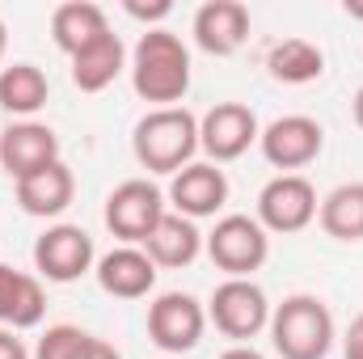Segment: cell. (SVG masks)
Masks as SVG:
<instances>
[{
	"label": "cell",
	"mask_w": 363,
	"mask_h": 359,
	"mask_svg": "<svg viewBox=\"0 0 363 359\" xmlns=\"http://www.w3.org/2000/svg\"><path fill=\"white\" fill-rule=\"evenodd\" d=\"M131 85L152 110L178 106L190 89V51L174 30H144L131 51Z\"/></svg>",
	"instance_id": "cell-1"
},
{
	"label": "cell",
	"mask_w": 363,
	"mask_h": 359,
	"mask_svg": "<svg viewBox=\"0 0 363 359\" xmlns=\"http://www.w3.org/2000/svg\"><path fill=\"white\" fill-rule=\"evenodd\" d=\"M131 153L148 174H182L199 153V118L186 106L148 110L131 131Z\"/></svg>",
	"instance_id": "cell-2"
},
{
	"label": "cell",
	"mask_w": 363,
	"mask_h": 359,
	"mask_svg": "<svg viewBox=\"0 0 363 359\" xmlns=\"http://www.w3.org/2000/svg\"><path fill=\"white\" fill-rule=\"evenodd\" d=\"M271 343L283 359H325L338 330H334V313L321 296L296 292L283 304L271 309Z\"/></svg>",
	"instance_id": "cell-3"
},
{
	"label": "cell",
	"mask_w": 363,
	"mask_h": 359,
	"mask_svg": "<svg viewBox=\"0 0 363 359\" xmlns=\"http://www.w3.org/2000/svg\"><path fill=\"white\" fill-rule=\"evenodd\" d=\"M203 250L228 279H250L271 258V233L258 224V216H220L203 237Z\"/></svg>",
	"instance_id": "cell-4"
},
{
	"label": "cell",
	"mask_w": 363,
	"mask_h": 359,
	"mask_svg": "<svg viewBox=\"0 0 363 359\" xmlns=\"http://www.w3.org/2000/svg\"><path fill=\"white\" fill-rule=\"evenodd\" d=\"M207 321L224 338L245 347L250 338H258L271 326V300L254 279H224L207 300Z\"/></svg>",
	"instance_id": "cell-5"
},
{
	"label": "cell",
	"mask_w": 363,
	"mask_h": 359,
	"mask_svg": "<svg viewBox=\"0 0 363 359\" xmlns=\"http://www.w3.org/2000/svg\"><path fill=\"white\" fill-rule=\"evenodd\" d=\"M165 194L148 178H127L118 182L106 199V228L123 241V245H144L152 237V228L165 216Z\"/></svg>",
	"instance_id": "cell-6"
},
{
	"label": "cell",
	"mask_w": 363,
	"mask_h": 359,
	"mask_svg": "<svg viewBox=\"0 0 363 359\" xmlns=\"http://www.w3.org/2000/svg\"><path fill=\"white\" fill-rule=\"evenodd\" d=\"M207 330V309L190 296V292H161L148 304V338L165 351V355L182 359L203 343Z\"/></svg>",
	"instance_id": "cell-7"
},
{
	"label": "cell",
	"mask_w": 363,
	"mask_h": 359,
	"mask_svg": "<svg viewBox=\"0 0 363 359\" xmlns=\"http://www.w3.org/2000/svg\"><path fill=\"white\" fill-rule=\"evenodd\" d=\"M317 207H321V199H317L313 182L304 174H279L258 194V224L267 233L291 237V233H304L317 220Z\"/></svg>",
	"instance_id": "cell-8"
},
{
	"label": "cell",
	"mask_w": 363,
	"mask_h": 359,
	"mask_svg": "<svg viewBox=\"0 0 363 359\" xmlns=\"http://www.w3.org/2000/svg\"><path fill=\"white\" fill-rule=\"evenodd\" d=\"M258 136H262L258 114L250 106H241V101H216L199 118V148L211 157V165H224V161L245 157L258 144Z\"/></svg>",
	"instance_id": "cell-9"
},
{
	"label": "cell",
	"mask_w": 363,
	"mask_h": 359,
	"mask_svg": "<svg viewBox=\"0 0 363 359\" xmlns=\"http://www.w3.org/2000/svg\"><path fill=\"white\" fill-rule=\"evenodd\" d=\"M93 267H97V250L81 224H51L34 241V270L47 283H77Z\"/></svg>",
	"instance_id": "cell-10"
},
{
	"label": "cell",
	"mask_w": 363,
	"mask_h": 359,
	"mask_svg": "<svg viewBox=\"0 0 363 359\" xmlns=\"http://www.w3.org/2000/svg\"><path fill=\"white\" fill-rule=\"evenodd\" d=\"M258 148H262V157L271 161L274 170L296 174V170H304V165H313L321 157L325 131L308 114H283V118H274L271 127H262Z\"/></svg>",
	"instance_id": "cell-11"
},
{
	"label": "cell",
	"mask_w": 363,
	"mask_h": 359,
	"mask_svg": "<svg viewBox=\"0 0 363 359\" xmlns=\"http://www.w3.org/2000/svg\"><path fill=\"white\" fill-rule=\"evenodd\" d=\"M55 161H64L60 157V136L47 123L26 118V123L4 127V136H0V170L13 182L30 178V174H38L47 165H55Z\"/></svg>",
	"instance_id": "cell-12"
},
{
	"label": "cell",
	"mask_w": 363,
	"mask_h": 359,
	"mask_svg": "<svg viewBox=\"0 0 363 359\" xmlns=\"http://www.w3.org/2000/svg\"><path fill=\"white\" fill-rule=\"evenodd\" d=\"M169 203H174L178 216L199 224V220L216 216L228 203V174L211 161H194V165H186L182 174L169 178Z\"/></svg>",
	"instance_id": "cell-13"
},
{
	"label": "cell",
	"mask_w": 363,
	"mask_h": 359,
	"mask_svg": "<svg viewBox=\"0 0 363 359\" xmlns=\"http://www.w3.org/2000/svg\"><path fill=\"white\" fill-rule=\"evenodd\" d=\"M93 275H97L101 292L114 300H144L157 287V263L144 254V245H118V250L101 254Z\"/></svg>",
	"instance_id": "cell-14"
},
{
	"label": "cell",
	"mask_w": 363,
	"mask_h": 359,
	"mask_svg": "<svg viewBox=\"0 0 363 359\" xmlns=\"http://www.w3.org/2000/svg\"><path fill=\"white\" fill-rule=\"evenodd\" d=\"M250 38V9L241 0H207L194 13V43L207 55H237Z\"/></svg>",
	"instance_id": "cell-15"
},
{
	"label": "cell",
	"mask_w": 363,
	"mask_h": 359,
	"mask_svg": "<svg viewBox=\"0 0 363 359\" xmlns=\"http://www.w3.org/2000/svg\"><path fill=\"white\" fill-rule=\"evenodd\" d=\"M13 186H17V207L26 216H38V220L64 216L72 207V199H77V178H72V170L64 161H55V165H47V170H38L30 178L13 182Z\"/></svg>",
	"instance_id": "cell-16"
},
{
	"label": "cell",
	"mask_w": 363,
	"mask_h": 359,
	"mask_svg": "<svg viewBox=\"0 0 363 359\" xmlns=\"http://www.w3.org/2000/svg\"><path fill=\"white\" fill-rule=\"evenodd\" d=\"M47 313V292L38 275L13 270L0 263V326L4 330H34Z\"/></svg>",
	"instance_id": "cell-17"
},
{
	"label": "cell",
	"mask_w": 363,
	"mask_h": 359,
	"mask_svg": "<svg viewBox=\"0 0 363 359\" xmlns=\"http://www.w3.org/2000/svg\"><path fill=\"white\" fill-rule=\"evenodd\" d=\"M144 254L157 263V270L169 267H190L199 254H203V233H199V224L194 220H186L178 211H165L161 216V224L152 228V237L144 241Z\"/></svg>",
	"instance_id": "cell-18"
},
{
	"label": "cell",
	"mask_w": 363,
	"mask_h": 359,
	"mask_svg": "<svg viewBox=\"0 0 363 359\" xmlns=\"http://www.w3.org/2000/svg\"><path fill=\"white\" fill-rule=\"evenodd\" d=\"M101 34H110V17H106V9L101 4H93V0H68V4H60L55 13H51V38H55V47L72 60L77 51H85L89 43H97Z\"/></svg>",
	"instance_id": "cell-19"
},
{
	"label": "cell",
	"mask_w": 363,
	"mask_h": 359,
	"mask_svg": "<svg viewBox=\"0 0 363 359\" xmlns=\"http://www.w3.org/2000/svg\"><path fill=\"white\" fill-rule=\"evenodd\" d=\"M123 68H127V47H123V38L110 30V34H101L97 43H89L85 51L72 55V85L81 93H101L118 81Z\"/></svg>",
	"instance_id": "cell-20"
},
{
	"label": "cell",
	"mask_w": 363,
	"mask_h": 359,
	"mask_svg": "<svg viewBox=\"0 0 363 359\" xmlns=\"http://www.w3.org/2000/svg\"><path fill=\"white\" fill-rule=\"evenodd\" d=\"M47 97H51V81H47L43 68H34V64H9V68H0V106L9 114H17L21 123L30 114H38L47 106Z\"/></svg>",
	"instance_id": "cell-21"
},
{
	"label": "cell",
	"mask_w": 363,
	"mask_h": 359,
	"mask_svg": "<svg viewBox=\"0 0 363 359\" xmlns=\"http://www.w3.org/2000/svg\"><path fill=\"white\" fill-rule=\"evenodd\" d=\"M267 72L279 85H308L325 72V55L308 38H283L267 51Z\"/></svg>",
	"instance_id": "cell-22"
},
{
	"label": "cell",
	"mask_w": 363,
	"mask_h": 359,
	"mask_svg": "<svg viewBox=\"0 0 363 359\" xmlns=\"http://www.w3.org/2000/svg\"><path fill=\"white\" fill-rule=\"evenodd\" d=\"M321 228L334 241H363V182H342L334 186L321 207H317Z\"/></svg>",
	"instance_id": "cell-23"
},
{
	"label": "cell",
	"mask_w": 363,
	"mask_h": 359,
	"mask_svg": "<svg viewBox=\"0 0 363 359\" xmlns=\"http://www.w3.org/2000/svg\"><path fill=\"white\" fill-rule=\"evenodd\" d=\"M93 334H85L81 326H51L38 347H34V359H85Z\"/></svg>",
	"instance_id": "cell-24"
},
{
	"label": "cell",
	"mask_w": 363,
	"mask_h": 359,
	"mask_svg": "<svg viewBox=\"0 0 363 359\" xmlns=\"http://www.w3.org/2000/svg\"><path fill=\"white\" fill-rule=\"evenodd\" d=\"M123 9H127L135 21H165V17L174 13V4H169V0H157V4H144V0H127Z\"/></svg>",
	"instance_id": "cell-25"
},
{
	"label": "cell",
	"mask_w": 363,
	"mask_h": 359,
	"mask_svg": "<svg viewBox=\"0 0 363 359\" xmlns=\"http://www.w3.org/2000/svg\"><path fill=\"white\" fill-rule=\"evenodd\" d=\"M342 355L347 359H363V313L347 326V334H342Z\"/></svg>",
	"instance_id": "cell-26"
},
{
	"label": "cell",
	"mask_w": 363,
	"mask_h": 359,
	"mask_svg": "<svg viewBox=\"0 0 363 359\" xmlns=\"http://www.w3.org/2000/svg\"><path fill=\"white\" fill-rule=\"evenodd\" d=\"M0 359H34V355L26 351V343H21L13 330H4V326H0Z\"/></svg>",
	"instance_id": "cell-27"
},
{
	"label": "cell",
	"mask_w": 363,
	"mask_h": 359,
	"mask_svg": "<svg viewBox=\"0 0 363 359\" xmlns=\"http://www.w3.org/2000/svg\"><path fill=\"white\" fill-rule=\"evenodd\" d=\"M85 359H123V355H118V351H114V347H110L106 338H93L89 351H85Z\"/></svg>",
	"instance_id": "cell-28"
},
{
	"label": "cell",
	"mask_w": 363,
	"mask_h": 359,
	"mask_svg": "<svg viewBox=\"0 0 363 359\" xmlns=\"http://www.w3.org/2000/svg\"><path fill=\"white\" fill-rule=\"evenodd\" d=\"M220 359H267V355H262V351H254V347H228Z\"/></svg>",
	"instance_id": "cell-29"
},
{
	"label": "cell",
	"mask_w": 363,
	"mask_h": 359,
	"mask_svg": "<svg viewBox=\"0 0 363 359\" xmlns=\"http://www.w3.org/2000/svg\"><path fill=\"white\" fill-rule=\"evenodd\" d=\"M351 110H355V123H359V131H363V85H359V93H355V106H351Z\"/></svg>",
	"instance_id": "cell-30"
},
{
	"label": "cell",
	"mask_w": 363,
	"mask_h": 359,
	"mask_svg": "<svg viewBox=\"0 0 363 359\" xmlns=\"http://www.w3.org/2000/svg\"><path fill=\"white\" fill-rule=\"evenodd\" d=\"M347 13H351V17H359V21H363V4H359V0H347Z\"/></svg>",
	"instance_id": "cell-31"
},
{
	"label": "cell",
	"mask_w": 363,
	"mask_h": 359,
	"mask_svg": "<svg viewBox=\"0 0 363 359\" xmlns=\"http://www.w3.org/2000/svg\"><path fill=\"white\" fill-rule=\"evenodd\" d=\"M4 43H9V30H4V21H0V60H4Z\"/></svg>",
	"instance_id": "cell-32"
},
{
	"label": "cell",
	"mask_w": 363,
	"mask_h": 359,
	"mask_svg": "<svg viewBox=\"0 0 363 359\" xmlns=\"http://www.w3.org/2000/svg\"><path fill=\"white\" fill-rule=\"evenodd\" d=\"M165 359H174V355H165Z\"/></svg>",
	"instance_id": "cell-33"
}]
</instances>
